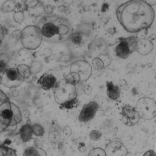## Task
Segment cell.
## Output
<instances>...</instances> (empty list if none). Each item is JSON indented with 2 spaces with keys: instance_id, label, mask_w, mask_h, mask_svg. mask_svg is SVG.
<instances>
[{
  "instance_id": "obj_15",
  "label": "cell",
  "mask_w": 156,
  "mask_h": 156,
  "mask_svg": "<svg viewBox=\"0 0 156 156\" xmlns=\"http://www.w3.org/2000/svg\"><path fill=\"white\" fill-rule=\"evenodd\" d=\"M23 156H47L45 150L38 147H30L25 151Z\"/></svg>"
},
{
  "instance_id": "obj_27",
  "label": "cell",
  "mask_w": 156,
  "mask_h": 156,
  "mask_svg": "<svg viewBox=\"0 0 156 156\" xmlns=\"http://www.w3.org/2000/svg\"><path fill=\"white\" fill-rule=\"evenodd\" d=\"M4 37V31L2 26L0 24V44L2 43Z\"/></svg>"
},
{
  "instance_id": "obj_7",
  "label": "cell",
  "mask_w": 156,
  "mask_h": 156,
  "mask_svg": "<svg viewBox=\"0 0 156 156\" xmlns=\"http://www.w3.org/2000/svg\"><path fill=\"white\" fill-rule=\"evenodd\" d=\"M136 110L140 118L147 120L152 119L156 115L155 102L150 98H142L137 102Z\"/></svg>"
},
{
  "instance_id": "obj_21",
  "label": "cell",
  "mask_w": 156,
  "mask_h": 156,
  "mask_svg": "<svg viewBox=\"0 0 156 156\" xmlns=\"http://www.w3.org/2000/svg\"><path fill=\"white\" fill-rule=\"evenodd\" d=\"M70 38L71 42L76 45H78L82 43V37L79 33H75L72 34Z\"/></svg>"
},
{
  "instance_id": "obj_25",
  "label": "cell",
  "mask_w": 156,
  "mask_h": 156,
  "mask_svg": "<svg viewBox=\"0 0 156 156\" xmlns=\"http://www.w3.org/2000/svg\"><path fill=\"white\" fill-rule=\"evenodd\" d=\"M89 137L93 141H98L101 137V133L99 131L93 130L90 133Z\"/></svg>"
},
{
  "instance_id": "obj_22",
  "label": "cell",
  "mask_w": 156,
  "mask_h": 156,
  "mask_svg": "<svg viewBox=\"0 0 156 156\" xmlns=\"http://www.w3.org/2000/svg\"><path fill=\"white\" fill-rule=\"evenodd\" d=\"M13 18L15 21L18 23H23L24 19V15L23 10H19L15 12L13 15Z\"/></svg>"
},
{
  "instance_id": "obj_8",
  "label": "cell",
  "mask_w": 156,
  "mask_h": 156,
  "mask_svg": "<svg viewBox=\"0 0 156 156\" xmlns=\"http://www.w3.org/2000/svg\"><path fill=\"white\" fill-rule=\"evenodd\" d=\"M24 81V79L19 75L17 69H8L3 73L2 83L7 88L18 87L22 84Z\"/></svg>"
},
{
  "instance_id": "obj_13",
  "label": "cell",
  "mask_w": 156,
  "mask_h": 156,
  "mask_svg": "<svg viewBox=\"0 0 156 156\" xmlns=\"http://www.w3.org/2000/svg\"><path fill=\"white\" fill-rule=\"evenodd\" d=\"M106 83L108 97L113 101L118 100L121 95V90L119 86L114 85L111 81H107Z\"/></svg>"
},
{
  "instance_id": "obj_32",
  "label": "cell",
  "mask_w": 156,
  "mask_h": 156,
  "mask_svg": "<svg viewBox=\"0 0 156 156\" xmlns=\"http://www.w3.org/2000/svg\"><path fill=\"white\" fill-rule=\"evenodd\" d=\"M2 83V77H1V76H0V84Z\"/></svg>"
},
{
  "instance_id": "obj_17",
  "label": "cell",
  "mask_w": 156,
  "mask_h": 156,
  "mask_svg": "<svg viewBox=\"0 0 156 156\" xmlns=\"http://www.w3.org/2000/svg\"><path fill=\"white\" fill-rule=\"evenodd\" d=\"M17 69L19 75L24 79H28L31 76L30 68L27 65H19Z\"/></svg>"
},
{
  "instance_id": "obj_4",
  "label": "cell",
  "mask_w": 156,
  "mask_h": 156,
  "mask_svg": "<svg viewBox=\"0 0 156 156\" xmlns=\"http://www.w3.org/2000/svg\"><path fill=\"white\" fill-rule=\"evenodd\" d=\"M13 113L11 102L0 90V133L4 131H14L17 127L13 122Z\"/></svg>"
},
{
  "instance_id": "obj_1",
  "label": "cell",
  "mask_w": 156,
  "mask_h": 156,
  "mask_svg": "<svg viewBox=\"0 0 156 156\" xmlns=\"http://www.w3.org/2000/svg\"><path fill=\"white\" fill-rule=\"evenodd\" d=\"M116 16L126 31L137 33L152 25L155 12L152 6L143 0H130L118 7Z\"/></svg>"
},
{
  "instance_id": "obj_9",
  "label": "cell",
  "mask_w": 156,
  "mask_h": 156,
  "mask_svg": "<svg viewBox=\"0 0 156 156\" xmlns=\"http://www.w3.org/2000/svg\"><path fill=\"white\" fill-rule=\"evenodd\" d=\"M122 114L123 122L128 126L135 125L140 119V115L136 108L129 105L123 107Z\"/></svg>"
},
{
  "instance_id": "obj_5",
  "label": "cell",
  "mask_w": 156,
  "mask_h": 156,
  "mask_svg": "<svg viewBox=\"0 0 156 156\" xmlns=\"http://www.w3.org/2000/svg\"><path fill=\"white\" fill-rule=\"evenodd\" d=\"M42 38L41 30L36 26H27L21 32V43L26 49H37L41 44Z\"/></svg>"
},
{
  "instance_id": "obj_18",
  "label": "cell",
  "mask_w": 156,
  "mask_h": 156,
  "mask_svg": "<svg viewBox=\"0 0 156 156\" xmlns=\"http://www.w3.org/2000/svg\"><path fill=\"white\" fill-rule=\"evenodd\" d=\"M0 156H17L13 149L5 146L0 145Z\"/></svg>"
},
{
  "instance_id": "obj_23",
  "label": "cell",
  "mask_w": 156,
  "mask_h": 156,
  "mask_svg": "<svg viewBox=\"0 0 156 156\" xmlns=\"http://www.w3.org/2000/svg\"><path fill=\"white\" fill-rule=\"evenodd\" d=\"M33 134L38 136H42L44 134V129L43 127L38 124H35L32 126Z\"/></svg>"
},
{
  "instance_id": "obj_10",
  "label": "cell",
  "mask_w": 156,
  "mask_h": 156,
  "mask_svg": "<svg viewBox=\"0 0 156 156\" xmlns=\"http://www.w3.org/2000/svg\"><path fill=\"white\" fill-rule=\"evenodd\" d=\"M99 108V105L95 101L90 102L84 105L79 115V121L80 122H88L92 120Z\"/></svg>"
},
{
  "instance_id": "obj_2",
  "label": "cell",
  "mask_w": 156,
  "mask_h": 156,
  "mask_svg": "<svg viewBox=\"0 0 156 156\" xmlns=\"http://www.w3.org/2000/svg\"><path fill=\"white\" fill-rule=\"evenodd\" d=\"M38 23L43 37L49 39H56L64 41L70 38L72 27L67 18L57 15L44 16L39 19Z\"/></svg>"
},
{
  "instance_id": "obj_3",
  "label": "cell",
  "mask_w": 156,
  "mask_h": 156,
  "mask_svg": "<svg viewBox=\"0 0 156 156\" xmlns=\"http://www.w3.org/2000/svg\"><path fill=\"white\" fill-rule=\"evenodd\" d=\"M55 97L56 101L61 108L72 109L78 105L75 85L66 79L61 80L56 86Z\"/></svg>"
},
{
  "instance_id": "obj_31",
  "label": "cell",
  "mask_w": 156,
  "mask_h": 156,
  "mask_svg": "<svg viewBox=\"0 0 156 156\" xmlns=\"http://www.w3.org/2000/svg\"><path fill=\"white\" fill-rule=\"evenodd\" d=\"M145 2L151 6L155 5L156 0H145Z\"/></svg>"
},
{
  "instance_id": "obj_24",
  "label": "cell",
  "mask_w": 156,
  "mask_h": 156,
  "mask_svg": "<svg viewBox=\"0 0 156 156\" xmlns=\"http://www.w3.org/2000/svg\"><path fill=\"white\" fill-rule=\"evenodd\" d=\"M89 156H106L105 151L100 147L94 148L90 151Z\"/></svg>"
},
{
  "instance_id": "obj_19",
  "label": "cell",
  "mask_w": 156,
  "mask_h": 156,
  "mask_svg": "<svg viewBox=\"0 0 156 156\" xmlns=\"http://www.w3.org/2000/svg\"><path fill=\"white\" fill-rule=\"evenodd\" d=\"M26 9H33L36 7L40 3V0H22Z\"/></svg>"
},
{
  "instance_id": "obj_16",
  "label": "cell",
  "mask_w": 156,
  "mask_h": 156,
  "mask_svg": "<svg viewBox=\"0 0 156 156\" xmlns=\"http://www.w3.org/2000/svg\"><path fill=\"white\" fill-rule=\"evenodd\" d=\"M16 5V4L14 1L13 0H7L3 3L1 9L3 12H11L15 10Z\"/></svg>"
},
{
  "instance_id": "obj_30",
  "label": "cell",
  "mask_w": 156,
  "mask_h": 156,
  "mask_svg": "<svg viewBox=\"0 0 156 156\" xmlns=\"http://www.w3.org/2000/svg\"><path fill=\"white\" fill-rule=\"evenodd\" d=\"M86 149H87V147L83 144H81L79 146L78 150L80 152L83 153L86 151Z\"/></svg>"
},
{
  "instance_id": "obj_12",
  "label": "cell",
  "mask_w": 156,
  "mask_h": 156,
  "mask_svg": "<svg viewBox=\"0 0 156 156\" xmlns=\"http://www.w3.org/2000/svg\"><path fill=\"white\" fill-rule=\"evenodd\" d=\"M38 82L44 90H49L56 87L57 84L56 79L51 74H44L40 77Z\"/></svg>"
},
{
  "instance_id": "obj_14",
  "label": "cell",
  "mask_w": 156,
  "mask_h": 156,
  "mask_svg": "<svg viewBox=\"0 0 156 156\" xmlns=\"http://www.w3.org/2000/svg\"><path fill=\"white\" fill-rule=\"evenodd\" d=\"M19 133L23 142H27L31 138L33 134L32 126L29 124L24 125L20 129Z\"/></svg>"
},
{
  "instance_id": "obj_11",
  "label": "cell",
  "mask_w": 156,
  "mask_h": 156,
  "mask_svg": "<svg viewBox=\"0 0 156 156\" xmlns=\"http://www.w3.org/2000/svg\"><path fill=\"white\" fill-rule=\"evenodd\" d=\"M104 151L106 156H126L128 153L125 146L117 140L108 144Z\"/></svg>"
},
{
  "instance_id": "obj_20",
  "label": "cell",
  "mask_w": 156,
  "mask_h": 156,
  "mask_svg": "<svg viewBox=\"0 0 156 156\" xmlns=\"http://www.w3.org/2000/svg\"><path fill=\"white\" fill-rule=\"evenodd\" d=\"M66 80L69 82L75 85L79 82L81 78L80 75L78 73L76 72H72L68 75Z\"/></svg>"
},
{
  "instance_id": "obj_29",
  "label": "cell",
  "mask_w": 156,
  "mask_h": 156,
  "mask_svg": "<svg viewBox=\"0 0 156 156\" xmlns=\"http://www.w3.org/2000/svg\"><path fill=\"white\" fill-rule=\"evenodd\" d=\"M143 156H156V153L153 150H149L145 153Z\"/></svg>"
},
{
  "instance_id": "obj_26",
  "label": "cell",
  "mask_w": 156,
  "mask_h": 156,
  "mask_svg": "<svg viewBox=\"0 0 156 156\" xmlns=\"http://www.w3.org/2000/svg\"><path fill=\"white\" fill-rule=\"evenodd\" d=\"M7 61L3 59H0V73H3L6 70Z\"/></svg>"
},
{
  "instance_id": "obj_6",
  "label": "cell",
  "mask_w": 156,
  "mask_h": 156,
  "mask_svg": "<svg viewBox=\"0 0 156 156\" xmlns=\"http://www.w3.org/2000/svg\"><path fill=\"white\" fill-rule=\"evenodd\" d=\"M138 39L135 36L120 38L119 42L115 48V53L118 57L126 59L134 51L138 49Z\"/></svg>"
},
{
  "instance_id": "obj_28",
  "label": "cell",
  "mask_w": 156,
  "mask_h": 156,
  "mask_svg": "<svg viewBox=\"0 0 156 156\" xmlns=\"http://www.w3.org/2000/svg\"><path fill=\"white\" fill-rule=\"evenodd\" d=\"M71 131L70 128L68 127H66V128L64 129V135L65 137H69L70 136H71Z\"/></svg>"
}]
</instances>
